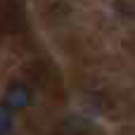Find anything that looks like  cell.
Returning <instances> with one entry per match:
<instances>
[{"mask_svg":"<svg viewBox=\"0 0 135 135\" xmlns=\"http://www.w3.org/2000/svg\"><path fill=\"white\" fill-rule=\"evenodd\" d=\"M90 133H95V126H93V121H88L83 116H66L59 121V126L55 131V135H90Z\"/></svg>","mask_w":135,"mask_h":135,"instance_id":"cell-4","label":"cell"},{"mask_svg":"<svg viewBox=\"0 0 135 135\" xmlns=\"http://www.w3.org/2000/svg\"><path fill=\"white\" fill-rule=\"evenodd\" d=\"M14 128V121H12V109L0 104V135H9Z\"/></svg>","mask_w":135,"mask_h":135,"instance_id":"cell-5","label":"cell"},{"mask_svg":"<svg viewBox=\"0 0 135 135\" xmlns=\"http://www.w3.org/2000/svg\"><path fill=\"white\" fill-rule=\"evenodd\" d=\"M26 28V12L19 0H0V33H19Z\"/></svg>","mask_w":135,"mask_h":135,"instance_id":"cell-1","label":"cell"},{"mask_svg":"<svg viewBox=\"0 0 135 135\" xmlns=\"http://www.w3.org/2000/svg\"><path fill=\"white\" fill-rule=\"evenodd\" d=\"M31 97H33V95H31V88H28L24 81H14V83L7 85L2 102H5V107H9L12 112H19V109H26V107L31 104Z\"/></svg>","mask_w":135,"mask_h":135,"instance_id":"cell-2","label":"cell"},{"mask_svg":"<svg viewBox=\"0 0 135 135\" xmlns=\"http://www.w3.org/2000/svg\"><path fill=\"white\" fill-rule=\"evenodd\" d=\"M28 76L40 88H57L59 85V76H57V71L50 62H33L28 66Z\"/></svg>","mask_w":135,"mask_h":135,"instance_id":"cell-3","label":"cell"}]
</instances>
